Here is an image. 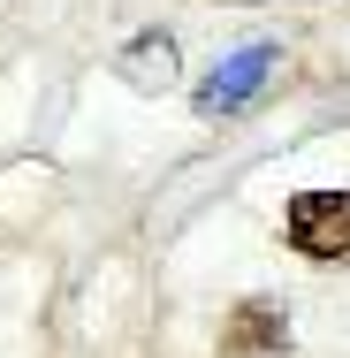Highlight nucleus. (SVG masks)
<instances>
[{
	"label": "nucleus",
	"instance_id": "nucleus-1",
	"mask_svg": "<svg viewBox=\"0 0 350 358\" xmlns=\"http://www.w3.org/2000/svg\"><path fill=\"white\" fill-rule=\"evenodd\" d=\"M282 236L305 252V259H350V191H297Z\"/></svg>",
	"mask_w": 350,
	"mask_h": 358
},
{
	"label": "nucleus",
	"instance_id": "nucleus-2",
	"mask_svg": "<svg viewBox=\"0 0 350 358\" xmlns=\"http://www.w3.org/2000/svg\"><path fill=\"white\" fill-rule=\"evenodd\" d=\"M275 54H282V46H236V54H228V62H221V69H213L206 84H198V115H206V122L236 115V107H244V99H251L259 84H267Z\"/></svg>",
	"mask_w": 350,
	"mask_h": 358
},
{
	"label": "nucleus",
	"instance_id": "nucleus-3",
	"mask_svg": "<svg viewBox=\"0 0 350 358\" xmlns=\"http://www.w3.org/2000/svg\"><path fill=\"white\" fill-rule=\"evenodd\" d=\"M221 343H228V358H289V320L267 297H244L236 320L221 328Z\"/></svg>",
	"mask_w": 350,
	"mask_h": 358
},
{
	"label": "nucleus",
	"instance_id": "nucleus-4",
	"mask_svg": "<svg viewBox=\"0 0 350 358\" xmlns=\"http://www.w3.org/2000/svg\"><path fill=\"white\" fill-rule=\"evenodd\" d=\"M122 84H138V92H160V84H175V38L168 31H138L130 46H122Z\"/></svg>",
	"mask_w": 350,
	"mask_h": 358
}]
</instances>
